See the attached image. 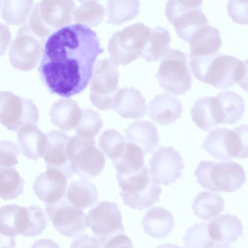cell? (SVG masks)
<instances>
[{
	"label": "cell",
	"mask_w": 248,
	"mask_h": 248,
	"mask_svg": "<svg viewBox=\"0 0 248 248\" xmlns=\"http://www.w3.org/2000/svg\"><path fill=\"white\" fill-rule=\"evenodd\" d=\"M144 155L140 147L132 143L126 142L121 156L112 161L117 173L130 175L138 172L145 165Z\"/></svg>",
	"instance_id": "obj_31"
},
{
	"label": "cell",
	"mask_w": 248,
	"mask_h": 248,
	"mask_svg": "<svg viewBox=\"0 0 248 248\" xmlns=\"http://www.w3.org/2000/svg\"><path fill=\"white\" fill-rule=\"evenodd\" d=\"M248 1L230 0L227 8L228 13L232 20L242 25L248 23Z\"/></svg>",
	"instance_id": "obj_41"
},
{
	"label": "cell",
	"mask_w": 248,
	"mask_h": 248,
	"mask_svg": "<svg viewBox=\"0 0 248 248\" xmlns=\"http://www.w3.org/2000/svg\"><path fill=\"white\" fill-rule=\"evenodd\" d=\"M81 114L77 102L70 98H62L54 103L49 112L52 123L63 131L75 129Z\"/></svg>",
	"instance_id": "obj_26"
},
{
	"label": "cell",
	"mask_w": 248,
	"mask_h": 248,
	"mask_svg": "<svg viewBox=\"0 0 248 248\" xmlns=\"http://www.w3.org/2000/svg\"><path fill=\"white\" fill-rule=\"evenodd\" d=\"M117 65L108 58L98 60L91 79L90 100L101 110L112 109L119 89Z\"/></svg>",
	"instance_id": "obj_11"
},
{
	"label": "cell",
	"mask_w": 248,
	"mask_h": 248,
	"mask_svg": "<svg viewBox=\"0 0 248 248\" xmlns=\"http://www.w3.org/2000/svg\"><path fill=\"white\" fill-rule=\"evenodd\" d=\"M125 140L122 135L113 129L104 131L99 139V145L112 161L121 156L124 151Z\"/></svg>",
	"instance_id": "obj_38"
},
{
	"label": "cell",
	"mask_w": 248,
	"mask_h": 248,
	"mask_svg": "<svg viewBox=\"0 0 248 248\" xmlns=\"http://www.w3.org/2000/svg\"><path fill=\"white\" fill-rule=\"evenodd\" d=\"M213 248H232L229 246L228 245L223 243L216 242Z\"/></svg>",
	"instance_id": "obj_48"
},
{
	"label": "cell",
	"mask_w": 248,
	"mask_h": 248,
	"mask_svg": "<svg viewBox=\"0 0 248 248\" xmlns=\"http://www.w3.org/2000/svg\"><path fill=\"white\" fill-rule=\"evenodd\" d=\"M150 28L137 23L116 32L108 44L110 60L116 65H126L140 57L150 34Z\"/></svg>",
	"instance_id": "obj_7"
},
{
	"label": "cell",
	"mask_w": 248,
	"mask_h": 248,
	"mask_svg": "<svg viewBox=\"0 0 248 248\" xmlns=\"http://www.w3.org/2000/svg\"><path fill=\"white\" fill-rule=\"evenodd\" d=\"M65 197L72 205L81 209L93 206L98 200L95 186L85 180L73 181L66 191Z\"/></svg>",
	"instance_id": "obj_29"
},
{
	"label": "cell",
	"mask_w": 248,
	"mask_h": 248,
	"mask_svg": "<svg viewBox=\"0 0 248 248\" xmlns=\"http://www.w3.org/2000/svg\"><path fill=\"white\" fill-rule=\"evenodd\" d=\"M46 142L43 158L46 168L60 170L70 179L73 172L66 152L70 137L66 133L56 130L46 133Z\"/></svg>",
	"instance_id": "obj_18"
},
{
	"label": "cell",
	"mask_w": 248,
	"mask_h": 248,
	"mask_svg": "<svg viewBox=\"0 0 248 248\" xmlns=\"http://www.w3.org/2000/svg\"><path fill=\"white\" fill-rule=\"evenodd\" d=\"M147 108L149 117L159 125H169L175 122L182 112L180 100L165 93L156 95Z\"/></svg>",
	"instance_id": "obj_21"
},
{
	"label": "cell",
	"mask_w": 248,
	"mask_h": 248,
	"mask_svg": "<svg viewBox=\"0 0 248 248\" xmlns=\"http://www.w3.org/2000/svg\"><path fill=\"white\" fill-rule=\"evenodd\" d=\"M86 226L93 232L100 248L111 238L124 232L121 212L114 202H99L89 210L85 217Z\"/></svg>",
	"instance_id": "obj_12"
},
{
	"label": "cell",
	"mask_w": 248,
	"mask_h": 248,
	"mask_svg": "<svg viewBox=\"0 0 248 248\" xmlns=\"http://www.w3.org/2000/svg\"><path fill=\"white\" fill-rule=\"evenodd\" d=\"M218 99L223 113V124H233L242 117L245 111L243 98L234 91H226L219 93Z\"/></svg>",
	"instance_id": "obj_32"
},
{
	"label": "cell",
	"mask_w": 248,
	"mask_h": 248,
	"mask_svg": "<svg viewBox=\"0 0 248 248\" xmlns=\"http://www.w3.org/2000/svg\"><path fill=\"white\" fill-rule=\"evenodd\" d=\"M188 43L190 44L189 56H208L218 52L222 39L219 30L207 24L198 29Z\"/></svg>",
	"instance_id": "obj_24"
},
{
	"label": "cell",
	"mask_w": 248,
	"mask_h": 248,
	"mask_svg": "<svg viewBox=\"0 0 248 248\" xmlns=\"http://www.w3.org/2000/svg\"><path fill=\"white\" fill-rule=\"evenodd\" d=\"M171 41L166 29L159 26L150 28V34L140 57L147 62L157 61L170 50Z\"/></svg>",
	"instance_id": "obj_28"
},
{
	"label": "cell",
	"mask_w": 248,
	"mask_h": 248,
	"mask_svg": "<svg viewBox=\"0 0 248 248\" xmlns=\"http://www.w3.org/2000/svg\"><path fill=\"white\" fill-rule=\"evenodd\" d=\"M104 248H134L131 239L123 233L118 234L109 239Z\"/></svg>",
	"instance_id": "obj_42"
},
{
	"label": "cell",
	"mask_w": 248,
	"mask_h": 248,
	"mask_svg": "<svg viewBox=\"0 0 248 248\" xmlns=\"http://www.w3.org/2000/svg\"><path fill=\"white\" fill-rule=\"evenodd\" d=\"M33 0H3L1 16L8 24L19 25L24 23L31 13Z\"/></svg>",
	"instance_id": "obj_34"
},
{
	"label": "cell",
	"mask_w": 248,
	"mask_h": 248,
	"mask_svg": "<svg viewBox=\"0 0 248 248\" xmlns=\"http://www.w3.org/2000/svg\"><path fill=\"white\" fill-rule=\"evenodd\" d=\"M11 38V32L8 27L3 23H0V57L5 54Z\"/></svg>",
	"instance_id": "obj_44"
},
{
	"label": "cell",
	"mask_w": 248,
	"mask_h": 248,
	"mask_svg": "<svg viewBox=\"0 0 248 248\" xmlns=\"http://www.w3.org/2000/svg\"><path fill=\"white\" fill-rule=\"evenodd\" d=\"M202 146L211 156L220 160L247 158L248 126L242 124L233 130L217 128L208 133Z\"/></svg>",
	"instance_id": "obj_6"
},
{
	"label": "cell",
	"mask_w": 248,
	"mask_h": 248,
	"mask_svg": "<svg viewBox=\"0 0 248 248\" xmlns=\"http://www.w3.org/2000/svg\"><path fill=\"white\" fill-rule=\"evenodd\" d=\"M243 230L241 220L230 214L215 218L207 226L209 235L213 240L228 245L242 235Z\"/></svg>",
	"instance_id": "obj_22"
},
{
	"label": "cell",
	"mask_w": 248,
	"mask_h": 248,
	"mask_svg": "<svg viewBox=\"0 0 248 248\" xmlns=\"http://www.w3.org/2000/svg\"><path fill=\"white\" fill-rule=\"evenodd\" d=\"M39 111L33 101L12 92H0V123L10 130L17 132L27 124H36Z\"/></svg>",
	"instance_id": "obj_13"
},
{
	"label": "cell",
	"mask_w": 248,
	"mask_h": 248,
	"mask_svg": "<svg viewBox=\"0 0 248 248\" xmlns=\"http://www.w3.org/2000/svg\"><path fill=\"white\" fill-rule=\"evenodd\" d=\"M189 67L198 80L226 89L238 84L247 87V62L219 52L208 56H189Z\"/></svg>",
	"instance_id": "obj_2"
},
{
	"label": "cell",
	"mask_w": 248,
	"mask_h": 248,
	"mask_svg": "<svg viewBox=\"0 0 248 248\" xmlns=\"http://www.w3.org/2000/svg\"><path fill=\"white\" fill-rule=\"evenodd\" d=\"M17 142L24 156L36 160L44 156L46 142V133H44L36 124H27L17 131Z\"/></svg>",
	"instance_id": "obj_25"
},
{
	"label": "cell",
	"mask_w": 248,
	"mask_h": 248,
	"mask_svg": "<svg viewBox=\"0 0 248 248\" xmlns=\"http://www.w3.org/2000/svg\"><path fill=\"white\" fill-rule=\"evenodd\" d=\"M142 224L144 231L148 235L160 238L167 237L170 233L174 222L170 211L160 207H154L146 212Z\"/></svg>",
	"instance_id": "obj_27"
},
{
	"label": "cell",
	"mask_w": 248,
	"mask_h": 248,
	"mask_svg": "<svg viewBox=\"0 0 248 248\" xmlns=\"http://www.w3.org/2000/svg\"><path fill=\"white\" fill-rule=\"evenodd\" d=\"M45 40L35 35L27 23L20 27L9 52L12 65L23 71L33 69L43 53Z\"/></svg>",
	"instance_id": "obj_14"
},
{
	"label": "cell",
	"mask_w": 248,
	"mask_h": 248,
	"mask_svg": "<svg viewBox=\"0 0 248 248\" xmlns=\"http://www.w3.org/2000/svg\"><path fill=\"white\" fill-rule=\"evenodd\" d=\"M224 206V201L220 196L204 191L194 198L192 209L199 218L208 221L222 212Z\"/></svg>",
	"instance_id": "obj_30"
},
{
	"label": "cell",
	"mask_w": 248,
	"mask_h": 248,
	"mask_svg": "<svg viewBox=\"0 0 248 248\" xmlns=\"http://www.w3.org/2000/svg\"><path fill=\"white\" fill-rule=\"evenodd\" d=\"M187 59L186 53L170 49L162 59L156 75L160 87L174 95L184 94L191 88L192 79Z\"/></svg>",
	"instance_id": "obj_9"
},
{
	"label": "cell",
	"mask_w": 248,
	"mask_h": 248,
	"mask_svg": "<svg viewBox=\"0 0 248 248\" xmlns=\"http://www.w3.org/2000/svg\"><path fill=\"white\" fill-rule=\"evenodd\" d=\"M206 222L196 223L183 237L185 248H213L216 242L209 235Z\"/></svg>",
	"instance_id": "obj_37"
},
{
	"label": "cell",
	"mask_w": 248,
	"mask_h": 248,
	"mask_svg": "<svg viewBox=\"0 0 248 248\" xmlns=\"http://www.w3.org/2000/svg\"><path fill=\"white\" fill-rule=\"evenodd\" d=\"M156 248H183L177 245H173L170 243H167L161 245Z\"/></svg>",
	"instance_id": "obj_47"
},
{
	"label": "cell",
	"mask_w": 248,
	"mask_h": 248,
	"mask_svg": "<svg viewBox=\"0 0 248 248\" xmlns=\"http://www.w3.org/2000/svg\"><path fill=\"white\" fill-rule=\"evenodd\" d=\"M105 10L102 5L94 0L83 1L75 9L73 19L76 22L89 26H96L103 19Z\"/></svg>",
	"instance_id": "obj_36"
},
{
	"label": "cell",
	"mask_w": 248,
	"mask_h": 248,
	"mask_svg": "<svg viewBox=\"0 0 248 248\" xmlns=\"http://www.w3.org/2000/svg\"><path fill=\"white\" fill-rule=\"evenodd\" d=\"M139 12V0H108L106 10L107 22L120 25L136 17Z\"/></svg>",
	"instance_id": "obj_33"
},
{
	"label": "cell",
	"mask_w": 248,
	"mask_h": 248,
	"mask_svg": "<svg viewBox=\"0 0 248 248\" xmlns=\"http://www.w3.org/2000/svg\"><path fill=\"white\" fill-rule=\"evenodd\" d=\"M103 127L100 114L91 109H82L79 121L75 128L77 135L86 139H93Z\"/></svg>",
	"instance_id": "obj_39"
},
{
	"label": "cell",
	"mask_w": 248,
	"mask_h": 248,
	"mask_svg": "<svg viewBox=\"0 0 248 248\" xmlns=\"http://www.w3.org/2000/svg\"><path fill=\"white\" fill-rule=\"evenodd\" d=\"M202 2L170 0L166 3L167 18L174 26L178 36L187 42L198 29L208 24V19L202 11Z\"/></svg>",
	"instance_id": "obj_10"
},
{
	"label": "cell",
	"mask_w": 248,
	"mask_h": 248,
	"mask_svg": "<svg viewBox=\"0 0 248 248\" xmlns=\"http://www.w3.org/2000/svg\"><path fill=\"white\" fill-rule=\"evenodd\" d=\"M31 248H60L57 243L50 239H41L35 241Z\"/></svg>",
	"instance_id": "obj_45"
},
{
	"label": "cell",
	"mask_w": 248,
	"mask_h": 248,
	"mask_svg": "<svg viewBox=\"0 0 248 248\" xmlns=\"http://www.w3.org/2000/svg\"><path fill=\"white\" fill-rule=\"evenodd\" d=\"M68 179L61 170L47 168L35 179L33 189L41 201L53 203L65 196Z\"/></svg>",
	"instance_id": "obj_17"
},
{
	"label": "cell",
	"mask_w": 248,
	"mask_h": 248,
	"mask_svg": "<svg viewBox=\"0 0 248 248\" xmlns=\"http://www.w3.org/2000/svg\"><path fill=\"white\" fill-rule=\"evenodd\" d=\"M66 152L72 172L79 177L93 178L104 170L106 158L94 139L74 135L70 138Z\"/></svg>",
	"instance_id": "obj_8"
},
{
	"label": "cell",
	"mask_w": 248,
	"mask_h": 248,
	"mask_svg": "<svg viewBox=\"0 0 248 248\" xmlns=\"http://www.w3.org/2000/svg\"><path fill=\"white\" fill-rule=\"evenodd\" d=\"M112 109L124 118L138 119L145 116L147 106L139 90L132 87H124L116 94Z\"/></svg>",
	"instance_id": "obj_20"
},
{
	"label": "cell",
	"mask_w": 248,
	"mask_h": 248,
	"mask_svg": "<svg viewBox=\"0 0 248 248\" xmlns=\"http://www.w3.org/2000/svg\"><path fill=\"white\" fill-rule=\"evenodd\" d=\"M24 185V181L16 169L0 166V198L16 199L22 193Z\"/></svg>",
	"instance_id": "obj_35"
},
{
	"label": "cell",
	"mask_w": 248,
	"mask_h": 248,
	"mask_svg": "<svg viewBox=\"0 0 248 248\" xmlns=\"http://www.w3.org/2000/svg\"><path fill=\"white\" fill-rule=\"evenodd\" d=\"M191 118L201 129L209 131L223 122L220 102L216 96H204L197 100L190 110Z\"/></svg>",
	"instance_id": "obj_19"
},
{
	"label": "cell",
	"mask_w": 248,
	"mask_h": 248,
	"mask_svg": "<svg viewBox=\"0 0 248 248\" xmlns=\"http://www.w3.org/2000/svg\"><path fill=\"white\" fill-rule=\"evenodd\" d=\"M194 175L202 187L218 193L234 192L240 188L246 181L244 168L233 161H201Z\"/></svg>",
	"instance_id": "obj_3"
},
{
	"label": "cell",
	"mask_w": 248,
	"mask_h": 248,
	"mask_svg": "<svg viewBox=\"0 0 248 248\" xmlns=\"http://www.w3.org/2000/svg\"><path fill=\"white\" fill-rule=\"evenodd\" d=\"M116 178L124 204L132 209L142 210L160 200L161 186L153 179L146 165L132 174L117 173Z\"/></svg>",
	"instance_id": "obj_4"
},
{
	"label": "cell",
	"mask_w": 248,
	"mask_h": 248,
	"mask_svg": "<svg viewBox=\"0 0 248 248\" xmlns=\"http://www.w3.org/2000/svg\"><path fill=\"white\" fill-rule=\"evenodd\" d=\"M15 237L5 235L0 232V248H15Z\"/></svg>",
	"instance_id": "obj_46"
},
{
	"label": "cell",
	"mask_w": 248,
	"mask_h": 248,
	"mask_svg": "<svg viewBox=\"0 0 248 248\" xmlns=\"http://www.w3.org/2000/svg\"><path fill=\"white\" fill-rule=\"evenodd\" d=\"M1 2H2V1L0 0V7L1 5Z\"/></svg>",
	"instance_id": "obj_49"
},
{
	"label": "cell",
	"mask_w": 248,
	"mask_h": 248,
	"mask_svg": "<svg viewBox=\"0 0 248 248\" xmlns=\"http://www.w3.org/2000/svg\"><path fill=\"white\" fill-rule=\"evenodd\" d=\"M45 211L56 230L63 236L75 238L86 230L84 212L70 204L65 196L57 202L46 204Z\"/></svg>",
	"instance_id": "obj_15"
},
{
	"label": "cell",
	"mask_w": 248,
	"mask_h": 248,
	"mask_svg": "<svg viewBox=\"0 0 248 248\" xmlns=\"http://www.w3.org/2000/svg\"><path fill=\"white\" fill-rule=\"evenodd\" d=\"M70 248H100V247L96 239L85 234L75 239Z\"/></svg>",
	"instance_id": "obj_43"
},
{
	"label": "cell",
	"mask_w": 248,
	"mask_h": 248,
	"mask_svg": "<svg viewBox=\"0 0 248 248\" xmlns=\"http://www.w3.org/2000/svg\"><path fill=\"white\" fill-rule=\"evenodd\" d=\"M75 9L73 0H42L33 8L27 23L35 35L45 40L72 22Z\"/></svg>",
	"instance_id": "obj_5"
},
{
	"label": "cell",
	"mask_w": 248,
	"mask_h": 248,
	"mask_svg": "<svg viewBox=\"0 0 248 248\" xmlns=\"http://www.w3.org/2000/svg\"><path fill=\"white\" fill-rule=\"evenodd\" d=\"M158 140L156 125L148 121H135L128 125L125 131V141L140 147L144 155L153 153Z\"/></svg>",
	"instance_id": "obj_23"
},
{
	"label": "cell",
	"mask_w": 248,
	"mask_h": 248,
	"mask_svg": "<svg viewBox=\"0 0 248 248\" xmlns=\"http://www.w3.org/2000/svg\"><path fill=\"white\" fill-rule=\"evenodd\" d=\"M103 52L90 27L64 26L46 39L38 68L40 78L51 94L64 98L78 94L89 83L95 60Z\"/></svg>",
	"instance_id": "obj_1"
},
{
	"label": "cell",
	"mask_w": 248,
	"mask_h": 248,
	"mask_svg": "<svg viewBox=\"0 0 248 248\" xmlns=\"http://www.w3.org/2000/svg\"><path fill=\"white\" fill-rule=\"evenodd\" d=\"M180 153L172 147H162L155 152L149 160L150 173L158 184L169 185L181 175L184 168Z\"/></svg>",
	"instance_id": "obj_16"
},
{
	"label": "cell",
	"mask_w": 248,
	"mask_h": 248,
	"mask_svg": "<svg viewBox=\"0 0 248 248\" xmlns=\"http://www.w3.org/2000/svg\"><path fill=\"white\" fill-rule=\"evenodd\" d=\"M19 151L16 145L10 141H0V166L11 168L18 163Z\"/></svg>",
	"instance_id": "obj_40"
}]
</instances>
